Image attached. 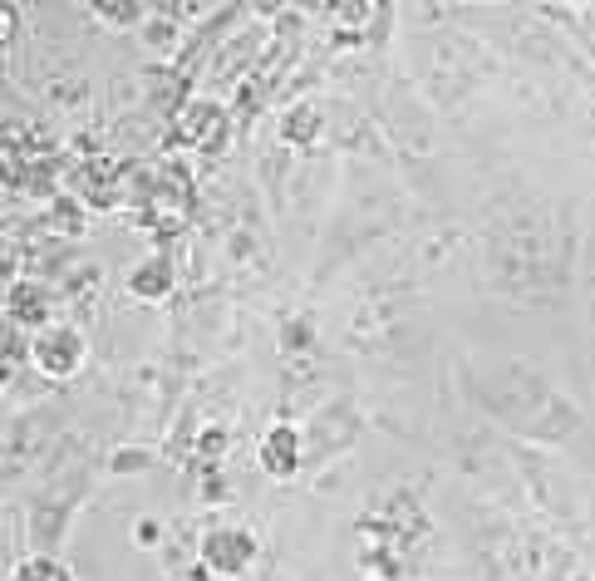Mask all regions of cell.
<instances>
[{
  "instance_id": "obj_1",
  "label": "cell",
  "mask_w": 595,
  "mask_h": 581,
  "mask_svg": "<svg viewBox=\"0 0 595 581\" xmlns=\"http://www.w3.org/2000/svg\"><path fill=\"white\" fill-rule=\"evenodd\" d=\"M84 355H90V345H84V335L74 325H40L35 340H30V365L50 380L80 375Z\"/></svg>"
},
{
  "instance_id": "obj_2",
  "label": "cell",
  "mask_w": 595,
  "mask_h": 581,
  "mask_svg": "<svg viewBox=\"0 0 595 581\" xmlns=\"http://www.w3.org/2000/svg\"><path fill=\"white\" fill-rule=\"evenodd\" d=\"M251 557H257V537H251L247 528L222 522V528H212L202 537V567L222 581H237L251 567Z\"/></svg>"
},
{
  "instance_id": "obj_3",
  "label": "cell",
  "mask_w": 595,
  "mask_h": 581,
  "mask_svg": "<svg viewBox=\"0 0 595 581\" xmlns=\"http://www.w3.org/2000/svg\"><path fill=\"white\" fill-rule=\"evenodd\" d=\"M301 458H305V444H301V429H291V424L267 429V438H261V448H257V464L267 468L271 478H291L295 468H301Z\"/></svg>"
},
{
  "instance_id": "obj_4",
  "label": "cell",
  "mask_w": 595,
  "mask_h": 581,
  "mask_svg": "<svg viewBox=\"0 0 595 581\" xmlns=\"http://www.w3.org/2000/svg\"><path fill=\"white\" fill-rule=\"evenodd\" d=\"M173 287H178V271H173L168 257H148V261H138V267H128V291H134L138 301H168Z\"/></svg>"
},
{
  "instance_id": "obj_5",
  "label": "cell",
  "mask_w": 595,
  "mask_h": 581,
  "mask_svg": "<svg viewBox=\"0 0 595 581\" xmlns=\"http://www.w3.org/2000/svg\"><path fill=\"white\" fill-rule=\"evenodd\" d=\"M10 321L15 325H40V321H50V295L40 291V287H15L10 291Z\"/></svg>"
},
{
  "instance_id": "obj_6",
  "label": "cell",
  "mask_w": 595,
  "mask_h": 581,
  "mask_svg": "<svg viewBox=\"0 0 595 581\" xmlns=\"http://www.w3.org/2000/svg\"><path fill=\"white\" fill-rule=\"evenodd\" d=\"M98 20H108V25H143L148 20V10L134 6V0H108V6H94Z\"/></svg>"
},
{
  "instance_id": "obj_7",
  "label": "cell",
  "mask_w": 595,
  "mask_h": 581,
  "mask_svg": "<svg viewBox=\"0 0 595 581\" xmlns=\"http://www.w3.org/2000/svg\"><path fill=\"white\" fill-rule=\"evenodd\" d=\"M285 138H291V144H311L315 138V114L311 108H295V114L285 118Z\"/></svg>"
},
{
  "instance_id": "obj_8",
  "label": "cell",
  "mask_w": 595,
  "mask_h": 581,
  "mask_svg": "<svg viewBox=\"0 0 595 581\" xmlns=\"http://www.w3.org/2000/svg\"><path fill=\"white\" fill-rule=\"evenodd\" d=\"M143 35L153 40V50H168L173 40H178V25H173V20H163V15H148V20H143Z\"/></svg>"
},
{
  "instance_id": "obj_9",
  "label": "cell",
  "mask_w": 595,
  "mask_h": 581,
  "mask_svg": "<svg viewBox=\"0 0 595 581\" xmlns=\"http://www.w3.org/2000/svg\"><path fill=\"white\" fill-rule=\"evenodd\" d=\"M54 227H60V232H70V237H80L84 232V217L74 212V203H54Z\"/></svg>"
},
{
  "instance_id": "obj_10",
  "label": "cell",
  "mask_w": 595,
  "mask_h": 581,
  "mask_svg": "<svg viewBox=\"0 0 595 581\" xmlns=\"http://www.w3.org/2000/svg\"><path fill=\"white\" fill-rule=\"evenodd\" d=\"M128 468H148V448H124V454H114L108 474H128Z\"/></svg>"
},
{
  "instance_id": "obj_11",
  "label": "cell",
  "mask_w": 595,
  "mask_h": 581,
  "mask_svg": "<svg viewBox=\"0 0 595 581\" xmlns=\"http://www.w3.org/2000/svg\"><path fill=\"white\" fill-rule=\"evenodd\" d=\"M158 537H163V528L153 518H143V522H134V542L138 547H158Z\"/></svg>"
},
{
  "instance_id": "obj_12",
  "label": "cell",
  "mask_w": 595,
  "mask_h": 581,
  "mask_svg": "<svg viewBox=\"0 0 595 581\" xmlns=\"http://www.w3.org/2000/svg\"><path fill=\"white\" fill-rule=\"evenodd\" d=\"M202 454H227V429H207L202 434Z\"/></svg>"
},
{
  "instance_id": "obj_13",
  "label": "cell",
  "mask_w": 595,
  "mask_h": 581,
  "mask_svg": "<svg viewBox=\"0 0 595 581\" xmlns=\"http://www.w3.org/2000/svg\"><path fill=\"white\" fill-rule=\"evenodd\" d=\"M6 385H10V360L0 355V390H6Z\"/></svg>"
}]
</instances>
